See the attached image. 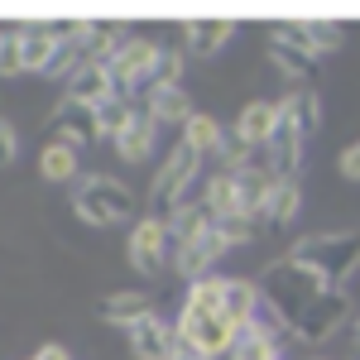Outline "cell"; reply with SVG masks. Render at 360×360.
Masks as SVG:
<instances>
[{
    "label": "cell",
    "instance_id": "1",
    "mask_svg": "<svg viewBox=\"0 0 360 360\" xmlns=\"http://www.w3.org/2000/svg\"><path fill=\"white\" fill-rule=\"evenodd\" d=\"M173 332H178V351H183V356H197V360L221 356V351L236 346L240 327L226 317V307H221V274L188 283V298L178 307Z\"/></svg>",
    "mask_w": 360,
    "mask_h": 360
},
{
    "label": "cell",
    "instance_id": "2",
    "mask_svg": "<svg viewBox=\"0 0 360 360\" xmlns=\"http://www.w3.org/2000/svg\"><path fill=\"white\" fill-rule=\"evenodd\" d=\"M255 288H259V303L274 312L283 327H293L298 317H303L307 307L317 303L322 293H327V283H322V274H312L307 264H298L293 255H283V259H274L264 274L255 278Z\"/></svg>",
    "mask_w": 360,
    "mask_h": 360
},
{
    "label": "cell",
    "instance_id": "3",
    "mask_svg": "<svg viewBox=\"0 0 360 360\" xmlns=\"http://www.w3.org/2000/svg\"><path fill=\"white\" fill-rule=\"evenodd\" d=\"M298 264H307L312 274H322L327 288H346L360 274V231L351 226H332V231H312L288 250Z\"/></svg>",
    "mask_w": 360,
    "mask_h": 360
},
{
    "label": "cell",
    "instance_id": "4",
    "mask_svg": "<svg viewBox=\"0 0 360 360\" xmlns=\"http://www.w3.org/2000/svg\"><path fill=\"white\" fill-rule=\"evenodd\" d=\"M72 212L91 226H115L135 217V193L111 173H82L72 188Z\"/></svg>",
    "mask_w": 360,
    "mask_h": 360
},
{
    "label": "cell",
    "instance_id": "5",
    "mask_svg": "<svg viewBox=\"0 0 360 360\" xmlns=\"http://www.w3.org/2000/svg\"><path fill=\"white\" fill-rule=\"evenodd\" d=\"M351 317H356L351 293H346V288H327V293L288 327V336L303 341V346H327V341H336L341 332H351Z\"/></svg>",
    "mask_w": 360,
    "mask_h": 360
},
{
    "label": "cell",
    "instance_id": "6",
    "mask_svg": "<svg viewBox=\"0 0 360 360\" xmlns=\"http://www.w3.org/2000/svg\"><path fill=\"white\" fill-rule=\"evenodd\" d=\"M125 255H130V264H135L144 278H159L168 264H173V231H168V221H159V217H139V221L130 226Z\"/></svg>",
    "mask_w": 360,
    "mask_h": 360
},
{
    "label": "cell",
    "instance_id": "7",
    "mask_svg": "<svg viewBox=\"0 0 360 360\" xmlns=\"http://www.w3.org/2000/svg\"><path fill=\"white\" fill-rule=\"evenodd\" d=\"M159 53H164V49H159L154 39H144V34H125V44H120L115 58L106 63V68H111L115 91H125V96H144V86H149V72H154Z\"/></svg>",
    "mask_w": 360,
    "mask_h": 360
},
{
    "label": "cell",
    "instance_id": "8",
    "mask_svg": "<svg viewBox=\"0 0 360 360\" xmlns=\"http://www.w3.org/2000/svg\"><path fill=\"white\" fill-rule=\"evenodd\" d=\"M226 240L221 231H217V221L207 226V231H197V236H188V240H173V269L188 278V283H197V278H212V269H217V259L226 255Z\"/></svg>",
    "mask_w": 360,
    "mask_h": 360
},
{
    "label": "cell",
    "instance_id": "9",
    "mask_svg": "<svg viewBox=\"0 0 360 360\" xmlns=\"http://www.w3.org/2000/svg\"><path fill=\"white\" fill-rule=\"evenodd\" d=\"M125 341H130V356L135 360H173L178 356V332L159 312H149V317H139L135 327H125Z\"/></svg>",
    "mask_w": 360,
    "mask_h": 360
},
{
    "label": "cell",
    "instance_id": "10",
    "mask_svg": "<svg viewBox=\"0 0 360 360\" xmlns=\"http://www.w3.org/2000/svg\"><path fill=\"white\" fill-rule=\"evenodd\" d=\"M106 96H115V82H111V68L106 63H86L77 68L68 82H63V101H72V106H101Z\"/></svg>",
    "mask_w": 360,
    "mask_h": 360
},
{
    "label": "cell",
    "instance_id": "11",
    "mask_svg": "<svg viewBox=\"0 0 360 360\" xmlns=\"http://www.w3.org/2000/svg\"><path fill=\"white\" fill-rule=\"evenodd\" d=\"M231 130H236V135L259 154V149L274 139V130H278V101H264V96L245 101V106L236 111V125H231Z\"/></svg>",
    "mask_w": 360,
    "mask_h": 360
},
{
    "label": "cell",
    "instance_id": "12",
    "mask_svg": "<svg viewBox=\"0 0 360 360\" xmlns=\"http://www.w3.org/2000/svg\"><path fill=\"white\" fill-rule=\"evenodd\" d=\"M154 139H159V125H154V115L144 106V96H135V115H130L125 135L115 139V154H120L125 164H144V159L154 154Z\"/></svg>",
    "mask_w": 360,
    "mask_h": 360
},
{
    "label": "cell",
    "instance_id": "13",
    "mask_svg": "<svg viewBox=\"0 0 360 360\" xmlns=\"http://www.w3.org/2000/svg\"><path fill=\"white\" fill-rule=\"evenodd\" d=\"M53 139L72 144V149L82 154L86 144H96V139H101L96 111H91V106H72V101H63V106L53 111Z\"/></svg>",
    "mask_w": 360,
    "mask_h": 360
},
{
    "label": "cell",
    "instance_id": "14",
    "mask_svg": "<svg viewBox=\"0 0 360 360\" xmlns=\"http://www.w3.org/2000/svg\"><path fill=\"white\" fill-rule=\"evenodd\" d=\"M278 115L298 130L303 139H312L317 130H322V96L317 91H307V86H293L283 101H278Z\"/></svg>",
    "mask_w": 360,
    "mask_h": 360
},
{
    "label": "cell",
    "instance_id": "15",
    "mask_svg": "<svg viewBox=\"0 0 360 360\" xmlns=\"http://www.w3.org/2000/svg\"><path fill=\"white\" fill-rule=\"evenodd\" d=\"M39 173H44V183H68V188H77V178H82V154H77L72 144H63V139H49V144L39 149Z\"/></svg>",
    "mask_w": 360,
    "mask_h": 360
},
{
    "label": "cell",
    "instance_id": "16",
    "mask_svg": "<svg viewBox=\"0 0 360 360\" xmlns=\"http://www.w3.org/2000/svg\"><path fill=\"white\" fill-rule=\"evenodd\" d=\"M278 178L269 168L259 164V154H255V164L240 168L236 173V193H240V217H264V202H269V188H274Z\"/></svg>",
    "mask_w": 360,
    "mask_h": 360
},
{
    "label": "cell",
    "instance_id": "17",
    "mask_svg": "<svg viewBox=\"0 0 360 360\" xmlns=\"http://www.w3.org/2000/svg\"><path fill=\"white\" fill-rule=\"evenodd\" d=\"M231 34H236L231 20H193V25H183V53L212 58V53H221L226 44H231Z\"/></svg>",
    "mask_w": 360,
    "mask_h": 360
},
{
    "label": "cell",
    "instance_id": "18",
    "mask_svg": "<svg viewBox=\"0 0 360 360\" xmlns=\"http://www.w3.org/2000/svg\"><path fill=\"white\" fill-rule=\"evenodd\" d=\"M154 312V298L144 293V288H120L111 298H101V322H111V327H135L139 317H149Z\"/></svg>",
    "mask_w": 360,
    "mask_h": 360
},
{
    "label": "cell",
    "instance_id": "19",
    "mask_svg": "<svg viewBox=\"0 0 360 360\" xmlns=\"http://www.w3.org/2000/svg\"><path fill=\"white\" fill-rule=\"evenodd\" d=\"M144 106H149V115H154V125H159V130H164V125H178V130H183V125L197 115L193 96H188L183 86H173V91H149V96H144Z\"/></svg>",
    "mask_w": 360,
    "mask_h": 360
},
{
    "label": "cell",
    "instance_id": "20",
    "mask_svg": "<svg viewBox=\"0 0 360 360\" xmlns=\"http://www.w3.org/2000/svg\"><path fill=\"white\" fill-rule=\"evenodd\" d=\"M298 212H303V183L298 178H278L274 188H269V202H264V226H288L298 221Z\"/></svg>",
    "mask_w": 360,
    "mask_h": 360
},
{
    "label": "cell",
    "instance_id": "21",
    "mask_svg": "<svg viewBox=\"0 0 360 360\" xmlns=\"http://www.w3.org/2000/svg\"><path fill=\"white\" fill-rule=\"evenodd\" d=\"M202 202H207L212 221H221V217H236V212H240L236 173H221V168H212V173H207V188H202Z\"/></svg>",
    "mask_w": 360,
    "mask_h": 360
},
{
    "label": "cell",
    "instance_id": "22",
    "mask_svg": "<svg viewBox=\"0 0 360 360\" xmlns=\"http://www.w3.org/2000/svg\"><path fill=\"white\" fill-rule=\"evenodd\" d=\"M221 120H217V115H207V111H197L193 120H188V125H183V144H188V149H197V154H202V159H217V144H221Z\"/></svg>",
    "mask_w": 360,
    "mask_h": 360
},
{
    "label": "cell",
    "instance_id": "23",
    "mask_svg": "<svg viewBox=\"0 0 360 360\" xmlns=\"http://www.w3.org/2000/svg\"><path fill=\"white\" fill-rule=\"evenodd\" d=\"M53 49H58L53 25L25 29V39H20V53H25V72H44V68L53 63Z\"/></svg>",
    "mask_w": 360,
    "mask_h": 360
},
{
    "label": "cell",
    "instance_id": "24",
    "mask_svg": "<svg viewBox=\"0 0 360 360\" xmlns=\"http://www.w3.org/2000/svg\"><path fill=\"white\" fill-rule=\"evenodd\" d=\"M130 115H135V96H125V91L106 96V101L96 106V125H101V139H120V135H125V125H130Z\"/></svg>",
    "mask_w": 360,
    "mask_h": 360
},
{
    "label": "cell",
    "instance_id": "25",
    "mask_svg": "<svg viewBox=\"0 0 360 360\" xmlns=\"http://www.w3.org/2000/svg\"><path fill=\"white\" fill-rule=\"evenodd\" d=\"M236 360H283V341L269 332H259V327H245V332L236 336Z\"/></svg>",
    "mask_w": 360,
    "mask_h": 360
},
{
    "label": "cell",
    "instance_id": "26",
    "mask_svg": "<svg viewBox=\"0 0 360 360\" xmlns=\"http://www.w3.org/2000/svg\"><path fill=\"white\" fill-rule=\"evenodd\" d=\"M183 63H188V53H183V49H164V53H159V63H154V72H149L144 96H149V91H173V86H183V72H188Z\"/></svg>",
    "mask_w": 360,
    "mask_h": 360
},
{
    "label": "cell",
    "instance_id": "27",
    "mask_svg": "<svg viewBox=\"0 0 360 360\" xmlns=\"http://www.w3.org/2000/svg\"><path fill=\"white\" fill-rule=\"evenodd\" d=\"M250 164H255V149H250L236 130H226L221 144H217V168H221V173H240V168H250Z\"/></svg>",
    "mask_w": 360,
    "mask_h": 360
},
{
    "label": "cell",
    "instance_id": "28",
    "mask_svg": "<svg viewBox=\"0 0 360 360\" xmlns=\"http://www.w3.org/2000/svg\"><path fill=\"white\" fill-rule=\"evenodd\" d=\"M217 231H221L226 245L236 250V245H255V240H259V231H264V221H259V217H240V212H236V217H221V221H217Z\"/></svg>",
    "mask_w": 360,
    "mask_h": 360
},
{
    "label": "cell",
    "instance_id": "29",
    "mask_svg": "<svg viewBox=\"0 0 360 360\" xmlns=\"http://www.w3.org/2000/svg\"><path fill=\"white\" fill-rule=\"evenodd\" d=\"M269 44H278V49H293V53H303V58H317V49H312V34H307L303 20H283V25L269 34Z\"/></svg>",
    "mask_w": 360,
    "mask_h": 360
},
{
    "label": "cell",
    "instance_id": "30",
    "mask_svg": "<svg viewBox=\"0 0 360 360\" xmlns=\"http://www.w3.org/2000/svg\"><path fill=\"white\" fill-rule=\"evenodd\" d=\"M20 39H25V29L0 25V77H15V72H25V53H20Z\"/></svg>",
    "mask_w": 360,
    "mask_h": 360
},
{
    "label": "cell",
    "instance_id": "31",
    "mask_svg": "<svg viewBox=\"0 0 360 360\" xmlns=\"http://www.w3.org/2000/svg\"><path fill=\"white\" fill-rule=\"evenodd\" d=\"M269 63H274V72L283 77V82H303L307 68H312V58L293 53V49H278V44H269Z\"/></svg>",
    "mask_w": 360,
    "mask_h": 360
},
{
    "label": "cell",
    "instance_id": "32",
    "mask_svg": "<svg viewBox=\"0 0 360 360\" xmlns=\"http://www.w3.org/2000/svg\"><path fill=\"white\" fill-rule=\"evenodd\" d=\"M307 34H312V49H317V53H336V49L346 44V29L332 25V20H312Z\"/></svg>",
    "mask_w": 360,
    "mask_h": 360
},
{
    "label": "cell",
    "instance_id": "33",
    "mask_svg": "<svg viewBox=\"0 0 360 360\" xmlns=\"http://www.w3.org/2000/svg\"><path fill=\"white\" fill-rule=\"evenodd\" d=\"M15 159H20V135L10 120H0V168H10Z\"/></svg>",
    "mask_w": 360,
    "mask_h": 360
},
{
    "label": "cell",
    "instance_id": "34",
    "mask_svg": "<svg viewBox=\"0 0 360 360\" xmlns=\"http://www.w3.org/2000/svg\"><path fill=\"white\" fill-rule=\"evenodd\" d=\"M336 168H341V178H346V183H360V139H351V144L341 149Z\"/></svg>",
    "mask_w": 360,
    "mask_h": 360
},
{
    "label": "cell",
    "instance_id": "35",
    "mask_svg": "<svg viewBox=\"0 0 360 360\" xmlns=\"http://www.w3.org/2000/svg\"><path fill=\"white\" fill-rule=\"evenodd\" d=\"M29 360H72V356H68L63 346H44V351H34Z\"/></svg>",
    "mask_w": 360,
    "mask_h": 360
},
{
    "label": "cell",
    "instance_id": "36",
    "mask_svg": "<svg viewBox=\"0 0 360 360\" xmlns=\"http://www.w3.org/2000/svg\"><path fill=\"white\" fill-rule=\"evenodd\" d=\"M346 336H351V346H356V351H360V312H356V317H351V332H346Z\"/></svg>",
    "mask_w": 360,
    "mask_h": 360
},
{
    "label": "cell",
    "instance_id": "37",
    "mask_svg": "<svg viewBox=\"0 0 360 360\" xmlns=\"http://www.w3.org/2000/svg\"><path fill=\"white\" fill-rule=\"evenodd\" d=\"M207 360H236V351H221V356H207Z\"/></svg>",
    "mask_w": 360,
    "mask_h": 360
},
{
    "label": "cell",
    "instance_id": "38",
    "mask_svg": "<svg viewBox=\"0 0 360 360\" xmlns=\"http://www.w3.org/2000/svg\"><path fill=\"white\" fill-rule=\"evenodd\" d=\"M307 360H332V356H307Z\"/></svg>",
    "mask_w": 360,
    "mask_h": 360
}]
</instances>
